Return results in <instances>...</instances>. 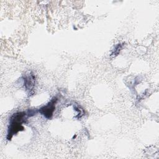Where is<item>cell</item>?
Wrapping results in <instances>:
<instances>
[{"mask_svg": "<svg viewBox=\"0 0 159 159\" xmlns=\"http://www.w3.org/2000/svg\"><path fill=\"white\" fill-rule=\"evenodd\" d=\"M26 115L27 114L24 112H17L12 116L7 135V139L9 140L11 139L14 134L19 132L20 129H23L22 123L24 122Z\"/></svg>", "mask_w": 159, "mask_h": 159, "instance_id": "1", "label": "cell"}, {"mask_svg": "<svg viewBox=\"0 0 159 159\" xmlns=\"http://www.w3.org/2000/svg\"><path fill=\"white\" fill-rule=\"evenodd\" d=\"M57 98H53L52 101L47 104L45 106H43L40 109V112L43 114L46 118L50 119L53 115V111L55 107V103L57 102Z\"/></svg>", "mask_w": 159, "mask_h": 159, "instance_id": "2", "label": "cell"}, {"mask_svg": "<svg viewBox=\"0 0 159 159\" xmlns=\"http://www.w3.org/2000/svg\"><path fill=\"white\" fill-rule=\"evenodd\" d=\"M35 81V76L33 75H28L24 80V84L27 89H31L34 86Z\"/></svg>", "mask_w": 159, "mask_h": 159, "instance_id": "3", "label": "cell"}, {"mask_svg": "<svg viewBox=\"0 0 159 159\" xmlns=\"http://www.w3.org/2000/svg\"><path fill=\"white\" fill-rule=\"evenodd\" d=\"M120 49H121V45L119 44V45H118L115 48V50H114V52L112 53V55H114V56L117 55L119 53V52H120Z\"/></svg>", "mask_w": 159, "mask_h": 159, "instance_id": "4", "label": "cell"}]
</instances>
